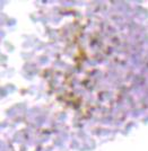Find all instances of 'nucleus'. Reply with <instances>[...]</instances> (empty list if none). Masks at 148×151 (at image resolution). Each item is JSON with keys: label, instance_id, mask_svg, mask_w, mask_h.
<instances>
[{"label": "nucleus", "instance_id": "1", "mask_svg": "<svg viewBox=\"0 0 148 151\" xmlns=\"http://www.w3.org/2000/svg\"><path fill=\"white\" fill-rule=\"evenodd\" d=\"M147 55L135 24L103 10L82 15L59 33L46 79L61 103L85 117H106L145 82Z\"/></svg>", "mask_w": 148, "mask_h": 151}]
</instances>
